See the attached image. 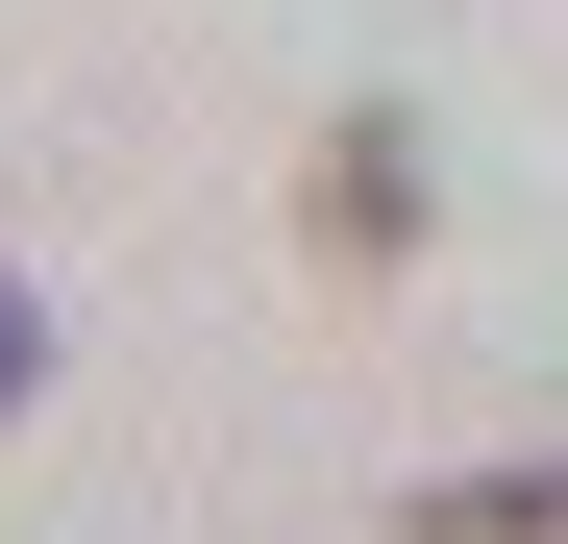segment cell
Here are the masks:
<instances>
[{
  "label": "cell",
  "mask_w": 568,
  "mask_h": 544,
  "mask_svg": "<svg viewBox=\"0 0 568 544\" xmlns=\"http://www.w3.org/2000/svg\"><path fill=\"white\" fill-rule=\"evenodd\" d=\"M322 248H420V149H396V124L322 149Z\"/></svg>",
  "instance_id": "1"
},
{
  "label": "cell",
  "mask_w": 568,
  "mask_h": 544,
  "mask_svg": "<svg viewBox=\"0 0 568 544\" xmlns=\"http://www.w3.org/2000/svg\"><path fill=\"white\" fill-rule=\"evenodd\" d=\"M420 544H568V445H544V471H469V495H420Z\"/></svg>",
  "instance_id": "2"
},
{
  "label": "cell",
  "mask_w": 568,
  "mask_h": 544,
  "mask_svg": "<svg viewBox=\"0 0 568 544\" xmlns=\"http://www.w3.org/2000/svg\"><path fill=\"white\" fill-rule=\"evenodd\" d=\"M26 396H50V322H26V298H0V421H26Z\"/></svg>",
  "instance_id": "3"
}]
</instances>
